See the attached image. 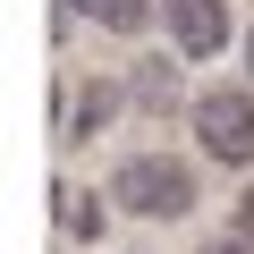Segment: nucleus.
<instances>
[{
	"instance_id": "f257e3e1",
	"label": "nucleus",
	"mask_w": 254,
	"mask_h": 254,
	"mask_svg": "<svg viewBox=\"0 0 254 254\" xmlns=\"http://www.w3.org/2000/svg\"><path fill=\"white\" fill-rule=\"evenodd\" d=\"M110 195L136 212V220H187L195 212V170L178 153H136V161H119Z\"/></svg>"
},
{
	"instance_id": "f03ea898",
	"label": "nucleus",
	"mask_w": 254,
	"mask_h": 254,
	"mask_svg": "<svg viewBox=\"0 0 254 254\" xmlns=\"http://www.w3.org/2000/svg\"><path fill=\"white\" fill-rule=\"evenodd\" d=\"M187 119H195V144H203L220 170H246V161H254V93H246V85H203V93H187Z\"/></svg>"
},
{
	"instance_id": "7ed1b4c3",
	"label": "nucleus",
	"mask_w": 254,
	"mask_h": 254,
	"mask_svg": "<svg viewBox=\"0 0 254 254\" xmlns=\"http://www.w3.org/2000/svg\"><path fill=\"white\" fill-rule=\"evenodd\" d=\"M161 34L178 60H212L229 43V0H161Z\"/></svg>"
},
{
	"instance_id": "20e7f679",
	"label": "nucleus",
	"mask_w": 254,
	"mask_h": 254,
	"mask_svg": "<svg viewBox=\"0 0 254 254\" xmlns=\"http://www.w3.org/2000/svg\"><path fill=\"white\" fill-rule=\"evenodd\" d=\"M60 102H68V110H60V136H68V144H76V136H102V127L119 119V85H110V76H85V85L60 93Z\"/></svg>"
},
{
	"instance_id": "39448f33",
	"label": "nucleus",
	"mask_w": 254,
	"mask_h": 254,
	"mask_svg": "<svg viewBox=\"0 0 254 254\" xmlns=\"http://www.w3.org/2000/svg\"><path fill=\"white\" fill-rule=\"evenodd\" d=\"M127 93H136V110H187V102H178V51H170V60H136Z\"/></svg>"
},
{
	"instance_id": "423d86ee",
	"label": "nucleus",
	"mask_w": 254,
	"mask_h": 254,
	"mask_svg": "<svg viewBox=\"0 0 254 254\" xmlns=\"http://www.w3.org/2000/svg\"><path fill=\"white\" fill-rule=\"evenodd\" d=\"M60 9H68V17L85 9L102 34H144V26H153V0H60Z\"/></svg>"
},
{
	"instance_id": "0eeeda50",
	"label": "nucleus",
	"mask_w": 254,
	"mask_h": 254,
	"mask_svg": "<svg viewBox=\"0 0 254 254\" xmlns=\"http://www.w3.org/2000/svg\"><path fill=\"white\" fill-rule=\"evenodd\" d=\"M51 212H60V229H68V237H102V203H93V195L51 187Z\"/></svg>"
},
{
	"instance_id": "6e6552de",
	"label": "nucleus",
	"mask_w": 254,
	"mask_h": 254,
	"mask_svg": "<svg viewBox=\"0 0 254 254\" xmlns=\"http://www.w3.org/2000/svg\"><path fill=\"white\" fill-rule=\"evenodd\" d=\"M246 246H254V237H246V229H237V237H212V246H203V254H246Z\"/></svg>"
},
{
	"instance_id": "1a4fd4ad",
	"label": "nucleus",
	"mask_w": 254,
	"mask_h": 254,
	"mask_svg": "<svg viewBox=\"0 0 254 254\" xmlns=\"http://www.w3.org/2000/svg\"><path fill=\"white\" fill-rule=\"evenodd\" d=\"M237 229H246V237H254V195H246V212H237Z\"/></svg>"
},
{
	"instance_id": "9d476101",
	"label": "nucleus",
	"mask_w": 254,
	"mask_h": 254,
	"mask_svg": "<svg viewBox=\"0 0 254 254\" xmlns=\"http://www.w3.org/2000/svg\"><path fill=\"white\" fill-rule=\"evenodd\" d=\"M246 76H254V26H246Z\"/></svg>"
}]
</instances>
